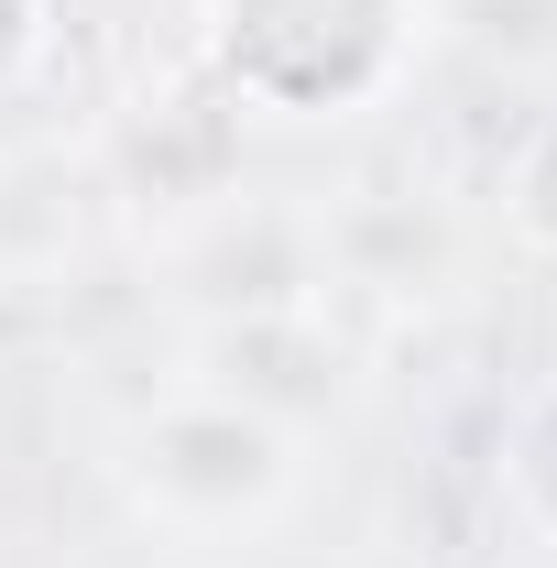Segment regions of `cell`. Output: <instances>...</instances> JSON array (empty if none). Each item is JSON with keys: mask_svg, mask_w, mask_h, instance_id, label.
Wrapping results in <instances>:
<instances>
[{"mask_svg": "<svg viewBox=\"0 0 557 568\" xmlns=\"http://www.w3.org/2000/svg\"><path fill=\"white\" fill-rule=\"evenodd\" d=\"M437 0H198V55L219 99L263 132H350L416 88Z\"/></svg>", "mask_w": 557, "mask_h": 568, "instance_id": "1", "label": "cell"}, {"mask_svg": "<svg viewBox=\"0 0 557 568\" xmlns=\"http://www.w3.org/2000/svg\"><path fill=\"white\" fill-rule=\"evenodd\" d=\"M306 426L274 405H241L219 383H175L110 426V493L132 503L153 536H186V547H230V536H263L306 503Z\"/></svg>", "mask_w": 557, "mask_h": 568, "instance_id": "2", "label": "cell"}, {"mask_svg": "<svg viewBox=\"0 0 557 568\" xmlns=\"http://www.w3.org/2000/svg\"><path fill=\"white\" fill-rule=\"evenodd\" d=\"M153 274L164 306L209 339V328H263V317H328V209L317 197H252L230 186L209 209L153 230Z\"/></svg>", "mask_w": 557, "mask_h": 568, "instance_id": "3", "label": "cell"}, {"mask_svg": "<svg viewBox=\"0 0 557 568\" xmlns=\"http://www.w3.org/2000/svg\"><path fill=\"white\" fill-rule=\"evenodd\" d=\"M241 110L219 99L198 67L153 77L132 110H121V132H110V164H121V186H132V209L164 230V219L209 209V197H230L241 186Z\"/></svg>", "mask_w": 557, "mask_h": 568, "instance_id": "4", "label": "cell"}, {"mask_svg": "<svg viewBox=\"0 0 557 568\" xmlns=\"http://www.w3.org/2000/svg\"><path fill=\"white\" fill-rule=\"evenodd\" d=\"M437 33L503 77H557V0H437Z\"/></svg>", "mask_w": 557, "mask_h": 568, "instance_id": "5", "label": "cell"}, {"mask_svg": "<svg viewBox=\"0 0 557 568\" xmlns=\"http://www.w3.org/2000/svg\"><path fill=\"white\" fill-rule=\"evenodd\" d=\"M503 230H514V252L557 263V110L514 142V164H503Z\"/></svg>", "mask_w": 557, "mask_h": 568, "instance_id": "6", "label": "cell"}, {"mask_svg": "<svg viewBox=\"0 0 557 568\" xmlns=\"http://www.w3.org/2000/svg\"><path fill=\"white\" fill-rule=\"evenodd\" d=\"M503 493H514V514L536 525L557 547V383L525 405V426H514V448H503Z\"/></svg>", "mask_w": 557, "mask_h": 568, "instance_id": "7", "label": "cell"}, {"mask_svg": "<svg viewBox=\"0 0 557 568\" xmlns=\"http://www.w3.org/2000/svg\"><path fill=\"white\" fill-rule=\"evenodd\" d=\"M55 55V0H0V99H22Z\"/></svg>", "mask_w": 557, "mask_h": 568, "instance_id": "8", "label": "cell"}]
</instances>
